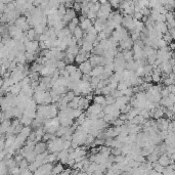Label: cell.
I'll return each instance as SVG.
<instances>
[{
    "mask_svg": "<svg viewBox=\"0 0 175 175\" xmlns=\"http://www.w3.org/2000/svg\"><path fill=\"white\" fill-rule=\"evenodd\" d=\"M160 101H161V103H162V105H164L165 108H169V107H171V105H173V103H172V101L169 100V97H168V96L161 98Z\"/></svg>",
    "mask_w": 175,
    "mask_h": 175,
    "instance_id": "obj_13",
    "label": "cell"
},
{
    "mask_svg": "<svg viewBox=\"0 0 175 175\" xmlns=\"http://www.w3.org/2000/svg\"><path fill=\"white\" fill-rule=\"evenodd\" d=\"M158 163L160 165H162L163 167H166V166H168L169 164H172V163H173V161L170 160V158L167 155H166V154H163V155L161 156L160 158H158Z\"/></svg>",
    "mask_w": 175,
    "mask_h": 175,
    "instance_id": "obj_4",
    "label": "cell"
},
{
    "mask_svg": "<svg viewBox=\"0 0 175 175\" xmlns=\"http://www.w3.org/2000/svg\"><path fill=\"white\" fill-rule=\"evenodd\" d=\"M87 109H88V111H87V113H88V114L97 115L98 113L103 111V105H98V103H94L93 105H90V107H88Z\"/></svg>",
    "mask_w": 175,
    "mask_h": 175,
    "instance_id": "obj_2",
    "label": "cell"
},
{
    "mask_svg": "<svg viewBox=\"0 0 175 175\" xmlns=\"http://www.w3.org/2000/svg\"><path fill=\"white\" fill-rule=\"evenodd\" d=\"M20 167H21V170L22 169H25V168H27L28 167V161L27 160H22L20 163Z\"/></svg>",
    "mask_w": 175,
    "mask_h": 175,
    "instance_id": "obj_18",
    "label": "cell"
},
{
    "mask_svg": "<svg viewBox=\"0 0 175 175\" xmlns=\"http://www.w3.org/2000/svg\"><path fill=\"white\" fill-rule=\"evenodd\" d=\"M64 70H66L67 72H68L69 74H71L72 72H74V71L77 70V67L74 66L73 64H67V66H66V68H64Z\"/></svg>",
    "mask_w": 175,
    "mask_h": 175,
    "instance_id": "obj_15",
    "label": "cell"
},
{
    "mask_svg": "<svg viewBox=\"0 0 175 175\" xmlns=\"http://www.w3.org/2000/svg\"><path fill=\"white\" fill-rule=\"evenodd\" d=\"M79 69L80 71L82 72V74H89L92 69V66L90 64V63L88 62V59H86L85 62H83L79 64Z\"/></svg>",
    "mask_w": 175,
    "mask_h": 175,
    "instance_id": "obj_1",
    "label": "cell"
},
{
    "mask_svg": "<svg viewBox=\"0 0 175 175\" xmlns=\"http://www.w3.org/2000/svg\"><path fill=\"white\" fill-rule=\"evenodd\" d=\"M93 100H94V103H98V105H103V108L105 105V97L103 95H100V94H98V95L94 96Z\"/></svg>",
    "mask_w": 175,
    "mask_h": 175,
    "instance_id": "obj_9",
    "label": "cell"
},
{
    "mask_svg": "<svg viewBox=\"0 0 175 175\" xmlns=\"http://www.w3.org/2000/svg\"><path fill=\"white\" fill-rule=\"evenodd\" d=\"M86 61V57H85V54H82V53H78L77 55H75V59H74V62L77 64H81L83 62Z\"/></svg>",
    "mask_w": 175,
    "mask_h": 175,
    "instance_id": "obj_14",
    "label": "cell"
},
{
    "mask_svg": "<svg viewBox=\"0 0 175 175\" xmlns=\"http://www.w3.org/2000/svg\"><path fill=\"white\" fill-rule=\"evenodd\" d=\"M45 147H46L45 141L40 142V144H36L35 146H34V151H35L36 154H40V153H43V152H44Z\"/></svg>",
    "mask_w": 175,
    "mask_h": 175,
    "instance_id": "obj_8",
    "label": "cell"
},
{
    "mask_svg": "<svg viewBox=\"0 0 175 175\" xmlns=\"http://www.w3.org/2000/svg\"><path fill=\"white\" fill-rule=\"evenodd\" d=\"M115 101H116V98L113 97L112 95H109V94H108V95L105 96V105H113V103H115Z\"/></svg>",
    "mask_w": 175,
    "mask_h": 175,
    "instance_id": "obj_17",
    "label": "cell"
},
{
    "mask_svg": "<svg viewBox=\"0 0 175 175\" xmlns=\"http://www.w3.org/2000/svg\"><path fill=\"white\" fill-rule=\"evenodd\" d=\"M80 28H81L82 30H85V31H87V30L89 29L90 27H92V22L91 20H89V18H85L84 17L80 18Z\"/></svg>",
    "mask_w": 175,
    "mask_h": 175,
    "instance_id": "obj_3",
    "label": "cell"
},
{
    "mask_svg": "<svg viewBox=\"0 0 175 175\" xmlns=\"http://www.w3.org/2000/svg\"><path fill=\"white\" fill-rule=\"evenodd\" d=\"M73 33H74V37L77 40H79V39H81L83 37V30L80 27H76L75 30L73 31Z\"/></svg>",
    "mask_w": 175,
    "mask_h": 175,
    "instance_id": "obj_11",
    "label": "cell"
},
{
    "mask_svg": "<svg viewBox=\"0 0 175 175\" xmlns=\"http://www.w3.org/2000/svg\"><path fill=\"white\" fill-rule=\"evenodd\" d=\"M101 73H103V66L97 64V66H95L93 69H91L89 75H90L91 77H98Z\"/></svg>",
    "mask_w": 175,
    "mask_h": 175,
    "instance_id": "obj_5",
    "label": "cell"
},
{
    "mask_svg": "<svg viewBox=\"0 0 175 175\" xmlns=\"http://www.w3.org/2000/svg\"><path fill=\"white\" fill-rule=\"evenodd\" d=\"M152 81L153 82H160L161 81V74H157V73H152Z\"/></svg>",
    "mask_w": 175,
    "mask_h": 175,
    "instance_id": "obj_16",
    "label": "cell"
},
{
    "mask_svg": "<svg viewBox=\"0 0 175 175\" xmlns=\"http://www.w3.org/2000/svg\"><path fill=\"white\" fill-rule=\"evenodd\" d=\"M63 170H64V164H63V163H57L56 165L52 167L51 173H53V174H59L62 171H63Z\"/></svg>",
    "mask_w": 175,
    "mask_h": 175,
    "instance_id": "obj_10",
    "label": "cell"
},
{
    "mask_svg": "<svg viewBox=\"0 0 175 175\" xmlns=\"http://www.w3.org/2000/svg\"><path fill=\"white\" fill-rule=\"evenodd\" d=\"M20 123H22L23 125H25V126H29L30 124L33 123V119L30 118V117L27 116V115L23 114V116L20 118Z\"/></svg>",
    "mask_w": 175,
    "mask_h": 175,
    "instance_id": "obj_7",
    "label": "cell"
},
{
    "mask_svg": "<svg viewBox=\"0 0 175 175\" xmlns=\"http://www.w3.org/2000/svg\"><path fill=\"white\" fill-rule=\"evenodd\" d=\"M82 72L79 70V69H77L76 71H74L70 74V79L72 80V81H77V80H80L82 77Z\"/></svg>",
    "mask_w": 175,
    "mask_h": 175,
    "instance_id": "obj_6",
    "label": "cell"
},
{
    "mask_svg": "<svg viewBox=\"0 0 175 175\" xmlns=\"http://www.w3.org/2000/svg\"><path fill=\"white\" fill-rule=\"evenodd\" d=\"M82 49L85 50V51H90V50L93 49V44H92L91 42H88V41H84V40H83Z\"/></svg>",
    "mask_w": 175,
    "mask_h": 175,
    "instance_id": "obj_12",
    "label": "cell"
}]
</instances>
